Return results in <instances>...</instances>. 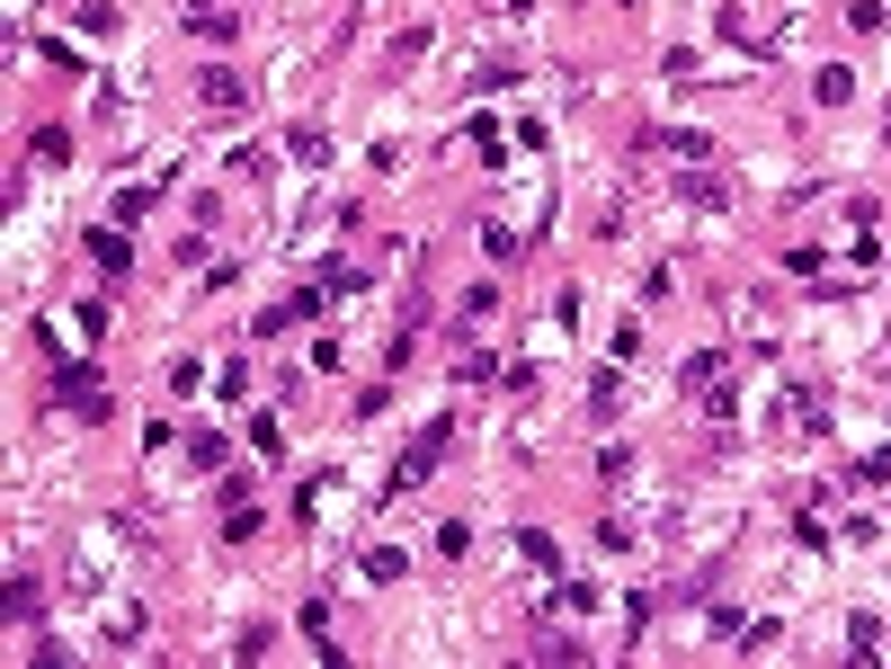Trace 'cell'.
I'll return each instance as SVG.
<instances>
[{
    "label": "cell",
    "mask_w": 891,
    "mask_h": 669,
    "mask_svg": "<svg viewBox=\"0 0 891 669\" xmlns=\"http://www.w3.org/2000/svg\"><path fill=\"white\" fill-rule=\"evenodd\" d=\"M187 464H196V474H224V464H232V438H224V429H196V438H187Z\"/></svg>",
    "instance_id": "ba28073f"
},
{
    "label": "cell",
    "mask_w": 891,
    "mask_h": 669,
    "mask_svg": "<svg viewBox=\"0 0 891 669\" xmlns=\"http://www.w3.org/2000/svg\"><path fill=\"white\" fill-rule=\"evenodd\" d=\"M660 152H677V161L696 170V161H713V134H660Z\"/></svg>",
    "instance_id": "d6986e66"
},
{
    "label": "cell",
    "mask_w": 891,
    "mask_h": 669,
    "mask_svg": "<svg viewBox=\"0 0 891 669\" xmlns=\"http://www.w3.org/2000/svg\"><path fill=\"white\" fill-rule=\"evenodd\" d=\"M224 170H232V179H250V188H259V179H267V170H277V152H267V144H241V152H224Z\"/></svg>",
    "instance_id": "4fadbf2b"
},
{
    "label": "cell",
    "mask_w": 891,
    "mask_h": 669,
    "mask_svg": "<svg viewBox=\"0 0 891 669\" xmlns=\"http://www.w3.org/2000/svg\"><path fill=\"white\" fill-rule=\"evenodd\" d=\"M517 554H526V563H535L544 580L562 571V545H553V535H544V526H517Z\"/></svg>",
    "instance_id": "9c48e42d"
},
{
    "label": "cell",
    "mask_w": 891,
    "mask_h": 669,
    "mask_svg": "<svg viewBox=\"0 0 891 669\" xmlns=\"http://www.w3.org/2000/svg\"><path fill=\"white\" fill-rule=\"evenodd\" d=\"M526 660H544V669H571V660H589V643H580V634H535V643H526Z\"/></svg>",
    "instance_id": "8992f818"
},
{
    "label": "cell",
    "mask_w": 891,
    "mask_h": 669,
    "mask_svg": "<svg viewBox=\"0 0 891 669\" xmlns=\"http://www.w3.org/2000/svg\"><path fill=\"white\" fill-rule=\"evenodd\" d=\"M446 446H455V429H446V420H429L420 438H410V446L392 455V491H420V483L437 474V464H446Z\"/></svg>",
    "instance_id": "6da1fadb"
},
{
    "label": "cell",
    "mask_w": 891,
    "mask_h": 669,
    "mask_svg": "<svg viewBox=\"0 0 891 669\" xmlns=\"http://www.w3.org/2000/svg\"><path fill=\"white\" fill-rule=\"evenodd\" d=\"M90 259L107 268V277H125V268H134V250H125V233H107V224L90 233Z\"/></svg>",
    "instance_id": "5bb4252c"
},
{
    "label": "cell",
    "mask_w": 891,
    "mask_h": 669,
    "mask_svg": "<svg viewBox=\"0 0 891 669\" xmlns=\"http://www.w3.org/2000/svg\"><path fill=\"white\" fill-rule=\"evenodd\" d=\"M0 608H10V625L45 616V580H36V571H10V589H0Z\"/></svg>",
    "instance_id": "5b68a950"
},
{
    "label": "cell",
    "mask_w": 891,
    "mask_h": 669,
    "mask_svg": "<svg viewBox=\"0 0 891 669\" xmlns=\"http://www.w3.org/2000/svg\"><path fill=\"white\" fill-rule=\"evenodd\" d=\"M677 196H687V206H696V215H722V206H731V179H722V170H705V161H696V170H687V179H677Z\"/></svg>",
    "instance_id": "277c9868"
},
{
    "label": "cell",
    "mask_w": 891,
    "mask_h": 669,
    "mask_svg": "<svg viewBox=\"0 0 891 669\" xmlns=\"http://www.w3.org/2000/svg\"><path fill=\"white\" fill-rule=\"evenodd\" d=\"M410 563H401V545H366V580H401Z\"/></svg>",
    "instance_id": "cb8c5ba5"
},
{
    "label": "cell",
    "mask_w": 891,
    "mask_h": 669,
    "mask_svg": "<svg viewBox=\"0 0 891 669\" xmlns=\"http://www.w3.org/2000/svg\"><path fill=\"white\" fill-rule=\"evenodd\" d=\"M420 54H429V19H420V27H401V36H392V72H410V63H420Z\"/></svg>",
    "instance_id": "44dd1931"
},
{
    "label": "cell",
    "mask_w": 891,
    "mask_h": 669,
    "mask_svg": "<svg viewBox=\"0 0 891 669\" xmlns=\"http://www.w3.org/2000/svg\"><path fill=\"white\" fill-rule=\"evenodd\" d=\"M259 518H267L259 500H241V509H224V545H250V535H259Z\"/></svg>",
    "instance_id": "ac0fdd59"
},
{
    "label": "cell",
    "mask_w": 891,
    "mask_h": 669,
    "mask_svg": "<svg viewBox=\"0 0 891 669\" xmlns=\"http://www.w3.org/2000/svg\"><path fill=\"white\" fill-rule=\"evenodd\" d=\"M713 375H731V358H722V349H696L687 366H677V384H687V393H705Z\"/></svg>",
    "instance_id": "9a60e30c"
},
{
    "label": "cell",
    "mask_w": 891,
    "mask_h": 669,
    "mask_svg": "<svg viewBox=\"0 0 891 669\" xmlns=\"http://www.w3.org/2000/svg\"><path fill=\"white\" fill-rule=\"evenodd\" d=\"M27 152H36V161H72V134H62V125H36Z\"/></svg>",
    "instance_id": "ffe728a7"
},
{
    "label": "cell",
    "mask_w": 891,
    "mask_h": 669,
    "mask_svg": "<svg viewBox=\"0 0 891 669\" xmlns=\"http://www.w3.org/2000/svg\"><path fill=\"white\" fill-rule=\"evenodd\" d=\"M793 429L802 438H830V401H820L811 384H793Z\"/></svg>",
    "instance_id": "30bf717a"
},
{
    "label": "cell",
    "mask_w": 891,
    "mask_h": 669,
    "mask_svg": "<svg viewBox=\"0 0 891 669\" xmlns=\"http://www.w3.org/2000/svg\"><path fill=\"white\" fill-rule=\"evenodd\" d=\"M482 250H491V259H517V250H526V241H517V233H509V224H482Z\"/></svg>",
    "instance_id": "f546056e"
},
{
    "label": "cell",
    "mask_w": 891,
    "mask_h": 669,
    "mask_svg": "<svg viewBox=\"0 0 891 669\" xmlns=\"http://www.w3.org/2000/svg\"><path fill=\"white\" fill-rule=\"evenodd\" d=\"M615 10H633V0H615Z\"/></svg>",
    "instance_id": "4dcf8cb0"
},
{
    "label": "cell",
    "mask_w": 891,
    "mask_h": 669,
    "mask_svg": "<svg viewBox=\"0 0 891 669\" xmlns=\"http://www.w3.org/2000/svg\"><path fill=\"white\" fill-rule=\"evenodd\" d=\"M286 152H295V161H312V170H321V161H330V134H321V125H295V134H286Z\"/></svg>",
    "instance_id": "e0dca14e"
},
{
    "label": "cell",
    "mask_w": 891,
    "mask_h": 669,
    "mask_svg": "<svg viewBox=\"0 0 891 669\" xmlns=\"http://www.w3.org/2000/svg\"><path fill=\"white\" fill-rule=\"evenodd\" d=\"M196 99L215 107V116H241V107H250V81L232 72V63H205V72H196Z\"/></svg>",
    "instance_id": "7a4b0ae2"
},
{
    "label": "cell",
    "mask_w": 891,
    "mask_h": 669,
    "mask_svg": "<svg viewBox=\"0 0 891 669\" xmlns=\"http://www.w3.org/2000/svg\"><path fill=\"white\" fill-rule=\"evenodd\" d=\"M72 19H81L90 36H116V10H107V0H81V10H72Z\"/></svg>",
    "instance_id": "f1b7e54d"
},
{
    "label": "cell",
    "mask_w": 891,
    "mask_h": 669,
    "mask_svg": "<svg viewBox=\"0 0 891 669\" xmlns=\"http://www.w3.org/2000/svg\"><path fill=\"white\" fill-rule=\"evenodd\" d=\"M500 375H509V366H500L491 349H464V358H455V384H500Z\"/></svg>",
    "instance_id": "2e32d148"
},
{
    "label": "cell",
    "mask_w": 891,
    "mask_h": 669,
    "mask_svg": "<svg viewBox=\"0 0 891 669\" xmlns=\"http://www.w3.org/2000/svg\"><path fill=\"white\" fill-rule=\"evenodd\" d=\"M491 313H500V286H464V313H455V330H464V321H491Z\"/></svg>",
    "instance_id": "7402d4cb"
},
{
    "label": "cell",
    "mask_w": 891,
    "mask_h": 669,
    "mask_svg": "<svg viewBox=\"0 0 891 669\" xmlns=\"http://www.w3.org/2000/svg\"><path fill=\"white\" fill-rule=\"evenodd\" d=\"M811 99H820V107H847V99H856V72H847V63H820V72H811Z\"/></svg>",
    "instance_id": "52a82bcc"
},
{
    "label": "cell",
    "mask_w": 891,
    "mask_h": 669,
    "mask_svg": "<svg viewBox=\"0 0 891 669\" xmlns=\"http://www.w3.org/2000/svg\"><path fill=\"white\" fill-rule=\"evenodd\" d=\"M705 411H713V420H731V411H740V384H731V375H713V384H705Z\"/></svg>",
    "instance_id": "484cf974"
},
{
    "label": "cell",
    "mask_w": 891,
    "mask_h": 669,
    "mask_svg": "<svg viewBox=\"0 0 891 669\" xmlns=\"http://www.w3.org/2000/svg\"><path fill=\"white\" fill-rule=\"evenodd\" d=\"M250 446H259V455H286V429H277V411H259V420H250Z\"/></svg>",
    "instance_id": "d4e9b609"
},
{
    "label": "cell",
    "mask_w": 891,
    "mask_h": 669,
    "mask_svg": "<svg viewBox=\"0 0 891 669\" xmlns=\"http://www.w3.org/2000/svg\"><path fill=\"white\" fill-rule=\"evenodd\" d=\"M161 384H170V393H196V384H205V358H170Z\"/></svg>",
    "instance_id": "603a6c76"
},
{
    "label": "cell",
    "mask_w": 891,
    "mask_h": 669,
    "mask_svg": "<svg viewBox=\"0 0 891 669\" xmlns=\"http://www.w3.org/2000/svg\"><path fill=\"white\" fill-rule=\"evenodd\" d=\"M615 393H625V384H615V366H597V384H589V411H597V420L615 411Z\"/></svg>",
    "instance_id": "4316f807"
},
{
    "label": "cell",
    "mask_w": 891,
    "mask_h": 669,
    "mask_svg": "<svg viewBox=\"0 0 891 669\" xmlns=\"http://www.w3.org/2000/svg\"><path fill=\"white\" fill-rule=\"evenodd\" d=\"M179 27H187L196 45H232V36H241V10H232V0H196Z\"/></svg>",
    "instance_id": "3957f363"
},
{
    "label": "cell",
    "mask_w": 891,
    "mask_h": 669,
    "mask_svg": "<svg viewBox=\"0 0 891 669\" xmlns=\"http://www.w3.org/2000/svg\"><path fill=\"white\" fill-rule=\"evenodd\" d=\"M464 545H472V526H464V518H446V526H437V554H446V563H464Z\"/></svg>",
    "instance_id": "83f0119b"
},
{
    "label": "cell",
    "mask_w": 891,
    "mask_h": 669,
    "mask_svg": "<svg viewBox=\"0 0 891 669\" xmlns=\"http://www.w3.org/2000/svg\"><path fill=\"white\" fill-rule=\"evenodd\" d=\"M873 643H882V616H873V608H856V616H847V660H882Z\"/></svg>",
    "instance_id": "8fae6325"
},
{
    "label": "cell",
    "mask_w": 891,
    "mask_h": 669,
    "mask_svg": "<svg viewBox=\"0 0 891 669\" xmlns=\"http://www.w3.org/2000/svg\"><path fill=\"white\" fill-rule=\"evenodd\" d=\"M99 634H107L116 651H125V643H144V608H134V598H116V608H107V625H99Z\"/></svg>",
    "instance_id": "7c38bea8"
}]
</instances>
